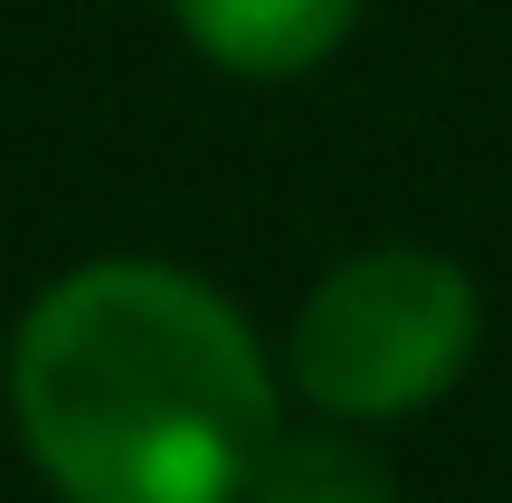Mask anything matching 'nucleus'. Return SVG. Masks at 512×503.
Listing matches in <instances>:
<instances>
[{"label": "nucleus", "mask_w": 512, "mask_h": 503, "mask_svg": "<svg viewBox=\"0 0 512 503\" xmlns=\"http://www.w3.org/2000/svg\"><path fill=\"white\" fill-rule=\"evenodd\" d=\"M247 503H399V485H389V456L351 418H323V428L266 437V456L247 475Z\"/></svg>", "instance_id": "obj_4"}, {"label": "nucleus", "mask_w": 512, "mask_h": 503, "mask_svg": "<svg viewBox=\"0 0 512 503\" xmlns=\"http://www.w3.org/2000/svg\"><path fill=\"white\" fill-rule=\"evenodd\" d=\"M484 333V295L446 247H361L342 257L285 333V380L323 418L380 428L418 418L465 380Z\"/></svg>", "instance_id": "obj_2"}, {"label": "nucleus", "mask_w": 512, "mask_h": 503, "mask_svg": "<svg viewBox=\"0 0 512 503\" xmlns=\"http://www.w3.org/2000/svg\"><path fill=\"white\" fill-rule=\"evenodd\" d=\"M171 29L228 76L256 86H285L313 76L351 29H361V0H171Z\"/></svg>", "instance_id": "obj_3"}, {"label": "nucleus", "mask_w": 512, "mask_h": 503, "mask_svg": "<svg viewBox=\"0 0 512 503\" xmlns=\"http://www.w3.org/2000/svg\"><path fill=\"white\" fill-rule=\"evenodd\" d=\"M10 409L67 503H247L275 371L209 276L95 257L19 314Z\"/></svg>", "instance_id": "obj_1"}]
</instances>
